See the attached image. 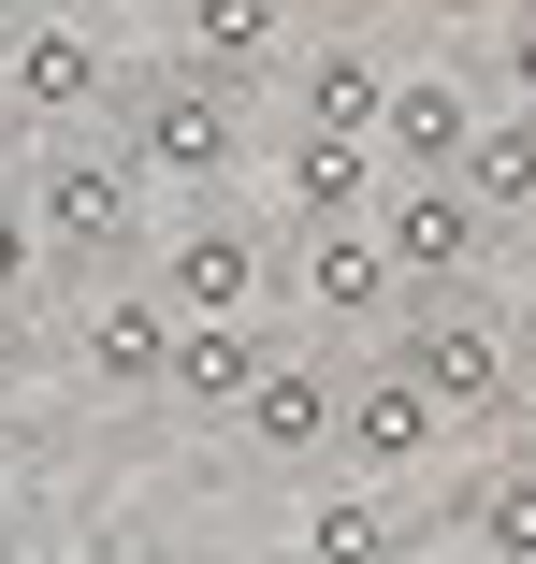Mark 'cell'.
I'll use <instances>...</instances> for the list:
<instances>
[{
    "label": "cell",
    "instance_id": "obj_15",
    "mask_svg": "<svg viewBox=\"0 0 536 564\" xmlns=\"http://www.w3.org/2000/svg\"><path fill=\"white\" fill-rule=\"evenodd\" d=\"M261 362H276V348H261V333H247V318H174V377H160V391H174L189 420H233Z\"/></svg>",
    "mask_w": 536,
    "mask_h": 564
},
{
    "label": "cell",
    "instance_id": "obj_10",
    "mask_svg": "<svg viewBox=\"0 0 536 564\" xmlns=\"http://www.w3.org/2000/svg\"><path fill=\"white\" fill-rule=\"evenodd\" d=\"M261 174H276V203H290V232H349V217H377V188H392L363 131H276Z\"/></svg>",
    "mask_w": 536,
    "mask_h": 564
},
{
    "label": "cell",
    "instance_id": "obj_27",
    "mask_svg": "<svg viewBox=\"0 0 536 564\" xmlns=\"http://www.w3.org/2000/svg\"><path fill=\"white\" fill-rule=\"evenodd\" d=\"M522 464H536V448H522Z\"/></svg>",
    "mask_w": 536,
    "mask_h": 564
},
{
    "label": "cell",
    "instance_id": "obj_17",
    "mask_svg": "<svg viewBox=\"0 0 536 564\" xmlns=\"http://www.w3.org/2000/svg\"><path fill=\"white\" fill-rule=\"evenodd\" d=\"M392 478H334V492H319L304 507V564H392Z\"/></svg>",
    "mask_w": 536,
    "mask_h": 564
},
{
    "label": "cell",
    "instance_id": "obj_4",
    "mask_svg": "<svg viewBox=\"0 0 536 564\" xmlns=\"http://www.w3.org/2000/svg\"><path fill=\"white\" fill-rule=\"evenodd\" d=\"M363 232H377V261L406 275V304H420V290H479V275H493V217H479L450 174H392Z\"/></svg>",
    "mask_w": 536,
    "mask_h": 564
},
{
    "label": "cell",
    "instance_id": "obj_22",
    "mask_svg": "<svg viewBox=\"0 0 536 564\" xmlns=\"http://www.w3.org/2000/svg\"><path fill=\"white\" fill-rule=\"evenodd\" d=\"M406 15H420V30H464V15H493V0H406Z\"/></svg>",
    "mask_w": 536,
    "mask_h": 564
},
{
    "label": "cell",
    "instance_id": "obj_14",
    "mask_svg": "<svg viewBox=\"0 0 536 564\" xmlns=\"http://www.w3.org/2000/svg\"><path fill=\"white\" fill-rule=\"evenodd\" d=\"M276 87H290V131H363V145H377L392 58H377V44H290V58H276Z\"/></svg>",
    "mask_w": 536,
    "mask_h": 564
},
{
    "label": "cell",
    "instance_id": "obj_20",
    "mask_svg": "<svg viewBox=\"0 0 536 564\" xmlns=\"http://www.w3.org/2000/svg\"><path fill=\"white\" fill-rule=\"evenodd\" d=\"M30 290H44V232H30V203L0 188V318H15Z\"/></svg>",
    "mask_w": 536,
    "mask_h": 564
},
{
    "label": "cell",
    "instance_id": "obj_24",
    "mask_svg": "<svg viewBox=\"0 0 536 564\" xmlns=\"http://www.w3.org/2000/svg\"><path fill=\"white\" fill-rule=\"evenodd\" d=\"M30 15H87V0H15V30H30Z\"/></svg>",
    "mask_w": 536,
    "mask_h": 564
},
{
    "label": "cell",
    "instance_id": "obj_18",
    "mask_svg": "<svg viewBox=\"0 0 536 564\" xmlns=\"http://www.w3.org/2000/svg\"><path fill=\"white\" fill-rule=\"evenodd\" d=\"M464 521H479V550H536V464H493Z\"/></svg>",
    "mask_w": 536,
    "mask_h": 564
},
{
    "label": "cell",
    "instance_id": "obj_1",
    "mask_svg": "<svg viewBox=\"0 0 536 564\" xmlns=\"http://www.w3.org/2000/svg\"><path fill=\"white\" fill-rule=\"evenodd\" d=\"M117 160L146 188H189V203H218L261 145H247V87H203V73H131L117 87Z\"/></svg>",
    "mask_w": 536,
    "mask_h": 564
},
{
    "label": "cell",
    "instance_id": "obj_12",
    "mask_svg": "<svg viewBox=\"0 0 536 564\" xmlns=\"http://www.w3.org/2000/svg\"><path fill=\"white\" fill-rule=\"evenodd\" d=\"M334 405H349V377H334V362H304V348H276V362L247 377L233 434L261 448V464H334Z\"/></svg>",
    "mask_w": 536,
    "mask_h": 564
},
{
    "label": "cell",
    "instance_id": "obj_6",
    "mask_svg": "<svg viewBox=\"0 0 536 564\" xmlns=\"http://www.w3.org/2000/svg\"><path fill=\"white\" fill-rule=\"evenodd\" d=\"M146 290H160L174 318H247V304L276 290V247L247 232L233 203H189L174 232H160V261H146Z\"/></svg>",
    "mask_w": 536,
    "mask_h": 564
},
{
    "label": "cell",
    "instance_id": "obj_3",
    "mask_svg": "<svg viewBox=\"0 0 536 564\" xmlns=\"http://www.w3.org/2000/svg\"><path fill=\"white\" fill-rule=\"evenodd\" d=\"M392 362L436 391L450 420L522 405V333H507V304H479V290H420V304L392 318Z\"/></svg>",
    "mask_w": 536,
    "mask_h": 564
},
{
    "label": "cell",
    "instance_id": "obj_9",
    "mask_svg": "<svg viewBox=\"0 0 536 564\" xmlns=\"http://www.w3.org/2000/svg\"><path fill=\"white\" fill-rule=\"evenodd\" d=\"M276 290L319 318V333H377V318H406V275L377 261V232L349 217V232H304L290 261H276Z\"/></svg>",
    "mask_w": 536,
    "mask_h": 564
},
{
    "label": "cell",
    "instance_id": "obj_21",
    "mask_svg": "<svg viewBox=\"0 0 536 564\" xmlns=\"http://www.w3.org/2000/svg\"><path fill=\"white\" fill-rule=\"evenodd\" d=\"M507 333L536 348V232H507Z\"/></svg>",
    "mask_w": 536,
    "mask_h": 564
},
{
    "label": "cell",
    "instance_id": "obj_28",
    "mask_svg": "<svg viewBox=\"0 0 536 564\" xmlns=\"http://www.w3.org/2000/svg\"><path fill=\"white\" fill-rule=\"evenodd\" d=\"M290 15H304V0H290Z\"/></svg>",
    "mask_w": 536,
    "mask_h": 564
},
{
    "label": "cell",
    "instance_id": "obj_25",
    "mask_svg": "<svg viewBox=\"0 0 536 564\" xmlns=\"http://www.w3.org/2000/svg\"><path fill=\"white\" fill-rule=\"evenodd\" d=\"M479 564H536V550H479Z\"/></svg>",
    "mask_w": 536,
    "mask_h": 564
},
{
    "label": "cell",
    "instance_id": "obj_11",
    "mask_svg": "<svg viewBox=\"0 0 536 564\" xmlns=\"http://www.w3.org/2000/svg\"><path fill=\"white\" fill-rule=\"evenodd\" d=\"M479 145V87L436 73V58H392V101H377V174H450Z\"/></svg>",
    "mask_w": 536,
    "mask_h": 564
},
{
    "label": "cell",
    "instance_id": "obj_5",
    "mask_svg": "<svg viewBox=\"0 0 536 564\" xmlns=\"http://www.w3.org/2000/svg\"><path fill=\"white\" fill-rule=\"evenodd\" d=\"M0 58H15V117L30 131H87V117H117V87H131V58L101 44V15H30Z\"/></svg>",
    "mask_w": 536,
    "mask_h": 564
},
{
    "label": "cell",
    "instance_id": "obj_19",
    "mask_svg": "<svg viewBox=\"0 0 536 564\" xmlns=\"http://www.w3.org/2000/svg\"><path fill=\"white\" fill-rule=\"evenodd\" d=\"M493 117H536V0H507L493 30Z\"/></svg>",
    "mask_w": 536,
    "mask_h": 564
},
{
    "label": "cell",
    "instance_id": "obj_13",
    "mask_svg": "<svg viewBox=\"0 0 536 564\" xmlns=\"http://www.w3.org/2000/svg\"><path fill=\"white\" fill-rule=\"evenodd\" d=\"M290 58V0H174V73L203 87H247Z\"/></svg>",
    "mask_w": 536,
    "mask_h": 564
},
{
    "label": "cell",
    "instance_id": "obj_16",
    "mask_svg": "<svg viewBox=\"0 0 536 564\" xmlns=\"http://www.w3.org/2000/svg\"><path fill=\"white\" fill-rule=\"evenodd\" d=\"M450 188L493 217V247H507V232H536V117H479V145L450 160Z\"/></svg>",
    "mask_w": 536,
    "mask_h": 564
},
{
    "label": "cell",
    "instance_id": "obj_7",
    "mask_svg": "<svg viewBox=\"0 0 536 564\" xmlns=\"http://www.w3.org/2000/svg\"><path fill=\"white\" fill-rule=\"evenodd\" d=\"M73 362H87L101 405H160V377H174V304H160L146 275H101L87 318H73Z\"/></svg>",
    "mask_w": 536,
    "mask_h": 564
},
{
    "label": "cell",
    "instance_id": "obj_23",
    "mask_svg": "<svg viewBox=\"0 0 536 564\" xmlns=\"http://www.w3.org/2000/svg\"><path fill=\"white\" fill-rule=\"evenodd\" d=\"M15 521H30V478H15V464H0V550H15Z\"/></svg>",
    "mask_w": 536,
    "mask_h": 564
},
{
    "label": "cell",
    "instance_id": "obj_2",
    "mask_svg": "<svg viewBox=\"0 0 536 564\" xmlns=\"http://www.w3.org/2000/svg\"><path fill=\"white\" fill-rule=\"evenodd\" d=\"M15 203H30L44 261H73V275H117V261L146 247V174H131L117 145H44Z\"/></svg>",
    "mask_w": 536,
    "mask_h": 564
},
{
    "label": "cell",
    "instance_id": "obj_8",
    "mask_svg": "<svg viewBox=\"0 0 536 564\" xmlns=\"http://www.w3.org/2000/svg\"><path fill=\"white\" fill-rule=\"evenodd\" d=\"M450 448V405L420 391L406 362H377V377H349V405H334V464L349 478H420Z\"/></svg>",
    "mask_w": 536,
    "mask_h": 564
},
{
    "label": "cell",
    "instance_id": "obj_26",
    "mask_svg": "<svg viewBox=\"0 0 536 564\" xmlns=\"http://www.w3.org/2000/svg\"><path fill=\"white\" fill-rule=\"evenodd\" d=\"M0 44H15V0H0Z\"/></svg>",
    "mask_w": 536,
    "mask_h": 564
}]
</instances>
